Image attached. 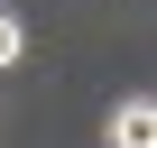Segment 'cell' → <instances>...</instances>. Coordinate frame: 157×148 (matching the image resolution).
Returning <instances> with one entry per match:
<instances>
[{"instance_id":"6da1fadb","label":"cell","mask_w":157,"mask_h":148,"mask_svg":"<svg viewBox=\"0 0 157 148\" xmlns=\"http://www.w3.org/2000/svg\"><path fill=\"white\" fill-rule=\"evenodd\" d=\"M102 130H111V148H148V139H157V102H148V93H129V102H111V120H102Z\"/></svg>"},{"instance_id":"7a4b0ae2","label":"cell","mask_w":157,"mask_h":148,"mask_svg":"<svg viewBox=\"0 0 157 148\" xmlns=\"http://www.w3.org/2000/svg\"><path fill=\"white\" fill-rule=\"evenodd\" d=\"M19 56H28V28H19V19H10V10H0V74H10V65H19Z\"/></svg>"}]
</instances>
